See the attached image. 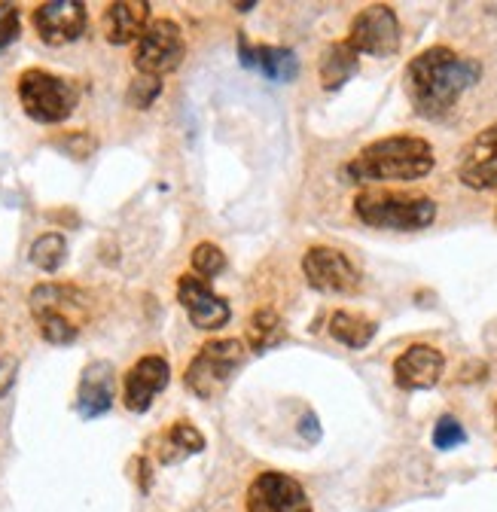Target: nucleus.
Here are the masks:
<instances>
[{
	"mask_svg": "<svg viewBox=\"0 0 497 512\" xmlns=\"http://www.w3.org/2000/svg\"><path fill=\"white\" fill-rule=\"evenodd\" d=\"M159 95H162V80H159V77L138 74V77L129 83L126 101H129V107H135V110H150L153 101H156Z\"/></svg>",
	"mask_w": 497,
	"mask_h": 512,
	"instance_id": "26",
	"label": "nucleus"
},
{
	"mask_svg": "<svg viewBox=\"0 0 497 512\" xmlns=\"http://www.w3.org/2000/svg\"><path fill=\"white\" fill-rule=\"evenodd\" d=\"M31 22L46 46H65L83 37L89 16L80 0H49L31 13Z\"/></svg>",
	"mask_w": 497,
	"mask_h": 512,
	"instance_id": "13",
	"label": "nucleus"
},
{
	"mask_svg": "<svg viewBox=\"0 0 497 512\" xmlns=\"http://www.w3.org/2000/svg\"><path fill=\"white\" fill-rule=\"evenodd\" d=\"M302 275L312 290L333 296H354L363 284L360 269L330 244H315L302 253Z\"/></svg>",
	"mask_w": 497,
	"mask_h": 512,
	"instance_id": "8",
	"label": "nucleus"
},
{
	"mask_svg": "<svg viewBox=\"0 0 497 512\" xmlns=\"http://www.w3.org/2000/svg\"><path fill=\"white\" fill-rule=\"evenodd\" d=\"M16 92H19V104L28 113V119H34L40 125L65 122L80 104V86L74 80L58 77L43 68L22 71Z\"/></svg>",
	"mask_w": 497,
	"mask_h": 512,
	"instance_id": "5",
	"label": "nucleus"
},
{
	"mask_svg": "<svg viewBox=\"0 0 497 512\" xmlns=\"http://www.w3.org/2000/svg\"><path fill=\"white\" fill-rule=\"evenodd\" d=\"M494 421H497V406H494Z\"/></svg>",
	"mask_w": 497,
	"mask_h": 512,
	"instance_id": "31",
	"label": "nucleus"
},
{
	"mask_svg": "<svg viewBox=\"0 0 497 512\" xmlns=\"http://www.w3.org/2000/svg\"><path fill=\"white\" fill-rule=\"evenodd\" d=\"M16 375H19V360L13 354H4L0 357V397H7L13 391Z\"/></svg>",
	"mask_w": 497,
	"mask_h": 512,
	"instance_id": "28",
	"label": "nucleus"
},
{
	"mask_svg": "<svg viewBox=\"0 0 497 512\" xmlns=\"http://www.w3.org/2000/svg\"><path fill=\"white\" fill-rule=\"evenodd\" d=\"M241 363H244L241 339H211L199 348V354L190 360V366H186L183 384L199 400H214L229 388V381Z\"/></svg>",
	"mask_w": 497,
	"mask_h": 512,
	"instance_id": "6",
	"label": "nucleus"
},
{
	"mask_svg": "<svg viewBox=\"0 0 497 512\" xmlns=\"http://www.w3.org/2000/svg\"><path fill=\"white\" fill-rule=\"evenodd\" d=\"M348 43L357 55H372V58H391L400 52L403 43V28L388 4H369L363 7L348 28Z\"/></svg>",
	"mask_w": 497,
	"mask_h": 512,
	"instance_id": "7",
	"label": "nucleus"
},
{
	"mask_svg": "<svg viewBox=\"0 0 497 512\" xmlns=\"http://www.w3.org/2000/svg\"><path fill=\"white\" fill-rule=\"evenodd\" d=\"M150 4L147 0H116V4H107L101 13V31L104 40L113 46H126V43H138V37L147 31L150 25Z\"/></svg>",
	"mask_w": 497,
	"mask_h": 512,
	"instance_id": "17",
	"label": "nucleus"
},
{
	"mask_svg": "<svg viewBox=\"0 0 497 512\" xmlns=\"http://www.w3.org/2000/svg\"><path fill=\"white\" fill-rule=\"evenodd\" d=\"M247 512H315L299 479L269 470L247 488Z\"/></svg>",
	"mask_w": 497,
	"mask_h": 512,
	"instance_id": "10",
	"label": "nucleus"
},
{
	"mask_svg": "<svg viewBox=\"0 0 497 512\" xmlns=\"http://www.w3.org/2000/svg\"><path fill=\"white\" fill-rule=\"evenodd\" d=\"M357 68H360V55L351 49L348 40L327 43L318 61V77H321L324 92H339L357 74Z\"/></svg>",
	"mask_w": 497,
	"mask_h": 512,
	"instance_id": "19",
	"label": "nucleus"
},
{
	"mask_svg": "<svg viewBox=\"0 0 497 512\" xmlns=\"http://www.w3.org/2000/svg\"><path fill=\"white\" fill-rule=\"evenodd\" d=\"M354 217L369 229L418 232L433 226V220H437V202L424 196V192L369 186L354 196Z\"/></svg>",
	"mask_w": 497,
	"mask_h": 512,
	"instance_id": "3",
	"label": "nucleus"
},
{
	"mask_svg": "<svg viewBox=\"0 0 497 512\" xmlns=\"http://www.w3.org/2000/svg\"><path fill=\"white\" fill-rule=\"evenodd\" d=\"M494 223H497V211H494Z\"/></svg>",
	"mask_w": 497,
	"mask_h": 512,
	"instance_id": "32",
	"label": "nucleus"
},
{
	"mask_svg": "<svg viewBox=\"0 0 497 512\" xmlns=\"http://www.w3.org/2000/svg\"><path fill=\"white\" fill-rule=\"evenodd\" d=\"M22 34V16L16 4H0V52H7Z\"/></svg>",
	"mask_w": 497,
	"mask_h": 512,
	"instance_id": "27",
	"label": "nucleus"
},
{
	"mask_svg": "<svg viewBox=\"0 0 497 512\" xmlns=\"http://www.w3.org/2000/svg\"><path fill=\"white\" fill-rule=\"evenodd\" d=\"M171 378V366L162 354H147L141 357L122 378V400H126V409L135 415H144L153 400L168 388Z\"/></svg>",
	"mask_w": 497,
	"mask_h": 512,
	"instance_id": "14",
	"label": "nucleus"
},
{
	"mask_svg": "<svg viewBox=\"0 0 497 512\" xmlns=\"http://www.w3.org/2000/svg\"><path fill=\"white\" fill-rule=\"evenodd\" d=\"M379 333V324L366 314H354V311H333L330 314V336L351 348V351H363Z\"/></svg>",
	"mask_w": 497,
	"mask_h": 512,
	"instance_id": "21",
	"label": "nucleus"
},
{
	"mask_svg": "<svg viewBox=\"0 0 497 512\" xmlns=\"http://www.w3.org/2000/svg\"><path fill=\"white\" fill-rule=\"evenodd\" d=\"M284 342V320L272 305H260L251 314V324H247V345L254 348V354H266L275 345Z\"/></svg>",
	"mask_w": 497,
	"mask_h": 512,
	"instance_id": "22",
	"label": "nucleus"
},
{
	"mask_svg": "<svg viewBox=\"0 0 497 512\" xmlns=\"http://www.w3.org/2000/svg\"><path fill=\"white\" fill-rule=\"evenodd\" d=\"M177 299L186 308V317L196 330H220L232 320V308L223 296L214 293V287L196 275H180L177 278Z\"/></svg>",
	"mask_w": 497,
	"mask_h": 512,
	"instance_id": "11",
	"label": "nucleus"
},
{
	"mask_svg": "<svg viewBox=\"0 0 497 512\" xmlns=\"http://www.w3.org/2000/svg\"><path fill=\"white\" fill-rule=\"evenodd\" d=\"M299 433H302L308 442H318V439H321V421H318V415H315V412H305V415H302V421H299Z\"/></svg>",
	"mask_w": 497,
	"mask_h": 512,
	"instance_id": "29",
	"label": "nucleus"
},
{
	"mask_svg": "<svg viewBox=\"0 0 497 512\" xmlns=\"http://www.w3.org/2000/svg\"><path fill=\"white\" fill-rule=\"evenodd\" d=\"M437 165V153L418 135H388L357 150L342 177L348 183H391L421 180Z\"/></svg>",
	"mask_w": 497,
	"mask_h": 512,
	"instance_id": "2",
	"label": "nucleus"
},
{
	"mask_svg": "<svg viewBox=\"0 0 497 512\" xmlns=\"http://www.w3.org/2000/svg\"><path fill=\"white\" fill-rule=\"evenodd\" d=\"M199 452H205V436L190 421H174L165 430V436L159 439V461L162 464H177V461L199 455Z\"/></svg>",
	"mask_w": 497,
	"mask_h": 512,
	"instance_id": "20",
	"label": "nucleus"
},
{
	"mask_svg": "<svg viewBox=\"0 0 497 512\" xmlns=\"http://www.w3.org/2000/svg\"><path fill=\"white\" fill-rule=\"evenodd\" d=\"M458 180L473 192L497 189V122L467 141L458 156Z\"/></svg>",
	"mask_w": 497,
	"mask_h": 512,
	"instance_id": "12",
	"label": "nucleus"
},
{
	"mask_svg": "<svg viewBox=\"0 0 497 512\" xmlns=\"http://www.w3.org/2000/svg\"><path fill=\"white\" fill-rule=\"evenodd\" d=\"M113 394H116V372L107 360H92L77 384V415L83 421H95L113 409Z\"/></svg>",
	"mask_w": 497,
	"mask_h": 512,
	"instance_id": "16",
	"label": "nucleus"
},
{
	"mask_svg": "<svg viewBox=\"0 0 497 512\" xmlns=\"http://www.w3.org/2000/svg\"><path fill=\"white\" fill-rule=\"evenodd\" d=\"M482 80V64L452 46H430L418 52L403 71V89L421 119H446L461 95Z\"/></svg>",
	"mask_w": 497,
	"mask_h": 512,
	"instance_id": "1",
	"label": "nucleus"
},
{
	"mask_svg": "<svg viewBox=\"0 0 497 512\" xmlns=\"http://www.w3.org/2000/svg\"><path fill=\"white\" fill-rule=\"evenodd\" d=\"M257 4H254V0H247V4H235V10H241V13H247V10H254Z\"/></svg>",
	"mask_w": 497,
	"mask_h": 512,
	"instance_id": "30",
	"label": "nucleus"
},
{
	"mask_svg": "<svg viewBox=\"0 0 497 512\" xmlns=\"http://www.w3.org/2000/svg\"><path fill=\"white\" fill-rule=\"evenodd\" d=\"M430 439H433V448H440V452H452V448L467 442V430H464V424L455 415H443L437 424H433V436Z\"/></svg>",
	"mask_w": 497,
	"mask_h": 512,
	"instance_id": "25",
	"label": "nucleus"
},
{
	"mask_svg": "<svg viewBox=\"0 0 497 512\" xmlns=\"http://www.w3.org/2000/svg\"><path fill=\"white\" fill-rule=\"evenodd\" d=\"M190 263H193V272H196V278H202V281H211V278L223 275V269H226V253H223L217 244H211V241H202V244H196V247H193Z\"/></svg>",
	"mask_w": 497,
	"mask_h": 512,
	"instance_id": "24",
	"label": "nucleus"
},
{
	"mask_svg": "<svg viewBox=\"0 0 497 512\" xmlns=\"http://www.w3.org/2000/svg\"><path fill=\"white\" fill-rule=\"evenodd\" d=\"M28 305L49 345H74L89 320V296L74 284H40L31 290Z\"/></svg>",
	"mask_w": 497,
	"mask_h": 512,
	"instance_id": "4",
	"label": "nucleus"
},
{
	"mask_svg": "<svg viewBox=\"0 0 497 512\" xmlns=\"http://www.w3.org/2000/svg\"><path fill=\"white\" fill-rule=\"evenodd\" d=\"M446 372L443 351L430 345H409L394 360V384L400 391H430L437 388Z\"/></svg>",
	"mask_w": 497,
	"mask_h": 512,
	"instance_id": "15",
	"label": "nucleus"
},
{
	"mask_svg": "<svg viewBox=\"0 0 497 512\" xmlns=\"http://www.w3.org/2000/svg\"><path fill=\"white\" fill-rule=\"evenodd\" d=\"M238 58L244 68L260 71L266 80L275 83H293L299 74V58L287 46H254L244 34L238 37Z\"/></svg>",
	"mask_w": 497,
	"mask_h": 512,
	"instance_id": "18",
	"label": "nucleus"
},
{
	"mask_svg": "<svg viewBox=\"0 0 497 512\" xmlns=\"http://www.w3.org/2000/svg\"><path fill=\"white\" fill-rule=\"evenodd\" d=\"M28 256L40 272H58L61 263L68 260V241L61 232H46L31 244Z\"/></svg>",
	"mask_w": 497,
	"mask_h": 512,
	"instance_id": "23",
	"label": "nucleus"
},
{
	"mask_svg": "<svg viewBox=\"0 0 497 512\" xmlns=\"http://www.w3.org/2000/svg\"><path fill=\"white\" fill-rule=\"evenodd\" d=\"M183 55H186V40H183L180 25L171 19H153L147 31L138 37L132 61L138 74L162 80V74H171L183 61Z\"/></svg>",
	"mask_w": 497,
	"mask_h": 512,
	"instance_id": "9",
	"label": "nucleus"
}]
</instances>
